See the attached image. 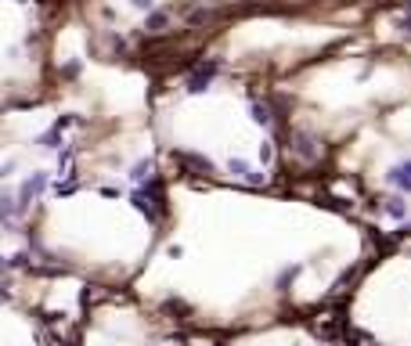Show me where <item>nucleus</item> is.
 <instances>
[{
    "label": "nucleus",
    "mask_w": 411,
    "mask_h": 346,
    "mask_svg": "<svg viewBox=\"0 0 411 346\" xmlns=\"http://www.w3.org/2000/svg\"><path fill=\"white\" fill-rule=\"evenodd\" d=\"M134 4H137V7H151V0H134Z\"/></svg>",
    "instance_id": "obj_5"
},
{
    "label": "nucleus",
    "mask_w": 411,
    "mask_h": 346,
    "mask_svg": "<svg viewBox=\"0 0 411 346\" xmlns=\"http://www.w3.org/2000/svg\"><path fill=\"white\" fill-rule=\"evenodd\" d=\"M253 119H256V123H267V109H260V105H256V109H253Z\"/></svg>",
    "instance_id": "obj_4"
},
{
    "label": "nucleus",
    "mask_w": 411,
    "mask_h": 346,
    "mask_svg": "<svg viewBox=\"0 0 411 346\" xmlns=\"http://www.w3.org/2000/svg\"><path fill=\"white\" fill-rule=\"evenodd\" d=\"M397 180H401V184H404V188H411V166H404V170L397 173Z\"/></svg>",
    "instance_id": "obj_3"
},
{
    "label": "nucleus",
    "mask_w": 411,
    "mask_h": 346,
    "mask_svg": "<svg viewBox=\"0 0 411 346\" xmlns=\"http://www.w3.org/2000/svg\"><path fill=\"white\" fill-rule=\"evenodd\" d=\"M401 29H411V18H404V22H401Z\"/></svg>",
    "instance_id": "obj_6"
},
{
    "label": "nucleus",
    "mask_w": 411,
    "mask_h": 346,
    "mask_svg": "<svg viewBox=\"0 0 411 346\" xmlns=\"http://www.w3.org/2000/svg\"><path fill=\"white\" fill-rule=\"evenodd\" d=\"M162 25H166V14H159V11L148 14V29H162Z\"/></svg>",
    "instance_id": "obj_2"
},
{
    "label": "nucleus",
    "mask_w": 411,
    "mask_h": 346,
    "mask_svg": "<svg viewBox=\"0 0 411 346\" xmlns=\"http://www.w3.org/2000/svg\"><path fill=\"white\" fill-rule=\"evenodd\" d=\"M213 69H217V65H202V69H199V72L191 76L188 90H206V83H209V76H213Z\"/></svg>",
    "instance_id": "obj_1"
}]
</instances>
